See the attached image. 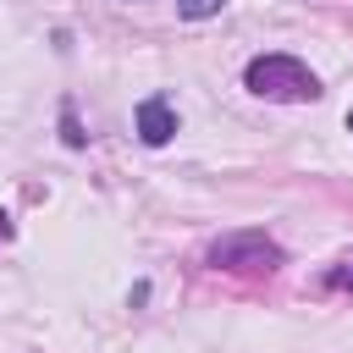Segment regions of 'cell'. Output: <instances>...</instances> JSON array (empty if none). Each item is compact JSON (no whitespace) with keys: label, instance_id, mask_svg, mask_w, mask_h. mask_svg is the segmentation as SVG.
Wrapping results in <instances>:
<instances>
[{"label":"cell","instance_id":"6da1fadb","mask_svg":"<svg viewBox=\"0 0 353 353\" xmlns=\"http://www.w3.org/2000/svg\"><path fill=\"white\" fill-rule=\"evenodd\" d=\"M243 83H248V94L276 99V105H314L320 99V77L298 55H254Z\"/></svg>","mask_w":353,"mask_h":353},{"label":"cell","instance_id":"7a4b0ae2","mask_svg":"<svg viewBox=\"0 0 353 353\" xmlns=\"http://www.w3.org/2000/svg\"><path fill=\"white\" fill-rule=\"evenodd\" d=\"M210 270H232V276H276L281 270V248L265 232H232L221 243H210Z\"/></svg>","mask_w":353,"mask_h":353},{"label":"cell","instance_id":"3957f363","mask_svg":"<svg viewBox=\"0 0 353 353\" xmlns=\"http://www.w3.org/2000/svg\"><path fill=\"white\" fill-rule=\"evenodd\" d=\"M138 138H143L149 149H160V143L176 138V110H171L165 94H149V99L138 105Z\"/></svg>","mask_w":353,"mask_h":353},{"label":"cell","instance_id":"277c9868","mask_svg":"<svg viewBox=\"0 0 353 353\" xmlns=\"http://www.w3.org/2000/svg\"><path fill=\"white\" fill-rule=\"evenodd\" d=\"M325 287H336V292H353V254H342V259L325 270Z\"/></svg>","mask_w":353,"mask_h":353},{"label":"cell","instance_id":"5b68a950","mask_svg":"<svg viewBox=\"0 0 353 353\" xmlns=\"http://www.w3.org/2000/svg\"><path fill=\"white\" fill-rule=\"evenodd\" d=\"M221 6H226V0H176V11H182V17H193V22H199V17H215Z\"/></svg>","mask_w":353,"mask_h":353},{"label":"cell","instance_id":"8992f818","mask_svg":"<svg viewBox=\"0 0 353 353\" xmlns=\"http://www.w3.org/2000/svg\"><path fill=\"white\" fill-rule=\"evenodd\" d=\"M61 132H66V143H72V149H83V127H77V116H72V110L61 116Z\"/></svg>","mask_w":353,"mask_h":353},{"label":"cell","instance_id":"52a82bcc","mask_svg":"<svg viewBox=\"0 0 353 353\" xmlns=\"http://www.w3.org/2000/svg\"><path fill=\"white\" fill-rule=\"evenodd\" d=\"M11 237H17V221H11V215H6V210H0V248H6V243H11Z\"/></svg>","mask_w":353,"mask_h":353},{"label":"cell","instance_id":"ba28073f","mask_svg":"<svg viewBox=\"0 0 353 353\" xmlns=\"http://www.w3.org/2000/svg\"><path fill=\"white\" fill-rule=\"evenodd\" d=\"M347 132H353V110H347Z\"/></svg>","mask_w":353,"mask_h":353}]
</instances>
